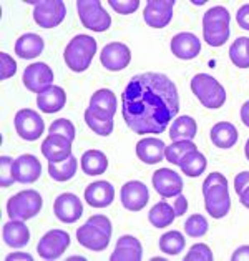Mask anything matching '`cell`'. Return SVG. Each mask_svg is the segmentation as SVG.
<instances>
[{
  "instance_id": "6da1fadb",
  "label": "cell",
  "mask_w": 249,
  "mask_h": 261,
  "mask_svg": "<svg viewBox=\"0 0 249 261\" xmlns=\"http://www.w3.org/2000/svg\"><path fill=\"white\" fill-rule=\"evenodd\" d=\"M180 112L176 85L163 73L135 75L121 93V113L125 123L138 135L166 132Z\"/></svg>"
},
{
  "instance_id": "7a4b0ae2",
  "label": "cell",
  "mask_w": 249,
  "mask_h": 261,
  "mask_svg": "<svg viewBox=\"0 0 249 261\" xmlns=\"http://www.w3.org/2000/svg\"><path fill=\"white\" fill-rule=\"evenodd\" d=\"M204 206L206 212L213 218L219 220L226 216L231 208V198H229L228 180L221 173H209V176L203 183Z\"/></svg>"
},
{
  "instance_id": "3957f363",
  "label": "cell",
  "mask_w": 249,
  "mask_h": 261,
  "mask_svg": "<svg viewBox=\"0 0 249 261\" xmlns=\"http://www.w3.org/2000/svg\"><path fill=\"white\" fill-rule=\"evenodd\" d=\"M112 231V221L105 215H95L76 230V240L87 250L103 251L110 245Z\"/></svg>"
},
{
  "instance_id": "277c9868",
  "label": "cell",
  "mask_w": 249,
  "mask_h": 261,
  "mask_svg": "<svg viewBox=\"0 0 249 261\" xmlns=\"http://www.w3.org/2000/svg\"><path fill=\"white\" fill-rule=\"evenodd\" d=\"M97 52V40L90 35H76L65 47L63 59L70 70L73 72H85Z\"/></svg>"
},
{
  "instance_id": "5b68a950",
  "label": "cell",
  "mask_w": 249,
  "mask_h": 261,
  "mask_svg": "<svg viewBox=\"0 0 249 261\" xmlns=\"http://www.w3.org/2000/svg\"><path fill=\"white\" fill-rule=\"evenodd\" d=\"M231 15L225 7L209 9L203 17V35L209 47H221L229 39Z\"/></svg>"
},
{
  "instance_id": "8992f818",
  "label": "cell",
  "mask_w": 249,
  "mask_h": 261,
  "mask_svg": "<svg viewBox=\"0 0 249 261\" xmlns=\"http://www.w3.org/2000/svg\"><path fill=\"white\" fill-rule=\"evenodd\" d=\"M191 90L206 108H221L226 101V90L218 80L208 73H196L191 79Z\"/></svg>"
},
{
  "instance_id": "52a82bcc",
  "label": "cell",
  "mask_w": 249,
  "mask_h": 261,
  "mask_svg": "<svg viewBox=\"0 0 249 261\" xmlns=\"http://www.w3.org/2000/svg\"><path fill=\"white\" fill-rule=\"evenodd\" d=\"M42 196L35 190H23L14 195L7 203V213L10 220H30L40 213L42 210Z\"/></svg>"
},
{
  "instance_id": "ba28073f",
  "label": "cell",
  "mask_w": 249,
  "mask_h": 261,
  "mask_svg": "<svg viewBox=\"0 0 249 261\" xmlns=\"http://www.w3.org/2000/svg\"><path fill=\"white\" fill-rule=\"evenodd\" d=\"M81 25L93 32H105L110 29L112 17L105 12L100 0H78L76 2Z\"/></svg>"
},
{
  "instance_id": "9c48e42d",
  "label": "cell",
  "mask_w": 249,
  "mask_h": 261,
  "mask_svg": "<svg viewBox=\"0 0 249 261\" xmlns=\"http://www.w3.org/2000/svg\"><path fill=\"white\" fill-rule=\"evenodd\" d=\"M34 5V20L42 29H53L63 22L67 14L65 4L62 0H38L30 2Z\"/></svg>"
},
{
  "instance_id": "30bf717a",
  "label": "cell",
  "mask_w": 249,
  "mask_h": 261,
  "mask_svg": "<svg viewBox=\"0 0 249 261\" xmlns=\"http://www.w3.org/2000/svg\"><path fill=\"white\" fill-rule=\"evenodd\" d=\"M14 125L18 137L27 140V142H35L37 138L42 137L43 130H45L43 118L35 110H32V108L18 110L14 118Z\"/></svg>"
},
{
  "instance_id": "8fae6325",
  "label": "cell",
  "mask_w": 249,
  "mask_h": 261,
  "mask_svg": "<svg viewBox=\"0 0 249 261\" xmlns=\"http://www.w3.org/2000/svg\"><path fill=\"white\" fill-rule=\"evenodd\" d=\"M70 246V234L63 230H50L38 241L37 251L43 259H57Z\"/></svg>"
},
{
  "instance_id": "7c38bea8",
  "label": "cell",
  "mask_w": 249,
  "mask_h": 261,
  "mask_svg": "<svg viewBox=\"0 0 249 261\" xmlns=\"http://www.w3.org/2000/svg\"><path fill=\"white\" fill-rule=\"evenodd\" d=\"M23 85L34 93H42L45 88L52 87L53 84V72L47 63L37 62L32 63L27 68L23 70Z\"/></svg>"
},
{
  "instance_id": "4fadbf2b",
  "label": "cell",
  "mask_w": 249,
  "mask_h": 261,
  "mask_svg": "<svg viewBox=\"0 0 249 261\" xmlns=\"http://www.w3.org/2000/svg\"><path fill=\"white\" fill-rule=\"evenodd\" d=\"M173 0H150L143 10L146 25L153 29H164L173 18Z\"/></svg>"
},
{
  "instance_id": "5bb4252c",
  "label": "cell",
  "mask_w": 249,
  "mask_h": 261,
  "mask_svg": "<svg viewBox=\"0 0 249 261\" xmlns=\"http://www.w3.org/2000/svg\"><path fill=\"white\" fill-rule=\"evenodd\" d=\"M153 187L158 192V195H161L163 198H173L183 193L184 183L181 180V176L176 171L170 168H159L153 173Z\"/></svg>"
},
{
  "instance_id": "9a60e30c",
  "label": "cell",
  "mask_w": 249,
  "mask_h": 261,
  "mask_svg": "<svg viewBox=\"0 0 249 261\" xmlns=\"http://www.w3.org/2000/svg\"><path fill=\"white\" fill-rule=\"evenodd\" d=\"M131 60V52L130 48L125 45V43L120 42H113L108 43L103 47L100 55V62L106 70H112V72H120V70H125L130 65Z\"/></svg>"
},
{
  "instance_id": "2e32d148",
  "label": "cell",
  "mask_w": 249,
  "mask_h": 261,
  "mask_svg": "<svg viewBox=\"0 0 249 261\" xmlns=\"http://www.w3.org/2000/svg\"><path fill=\"white\" fill-rule=\"evenodd\" d=\"M120 195H121L123 206L126 210H130V212H140V210H143L150 200V193H148L146 185L138 180L125 183L123 187H121Z\"/></svg>"
},
{
  "instance_id": "e0dca14e",
  "label": "cell",
  "mask_w": 249,
  "mask_h": 261,
  "mask_svg": "<svg viewBox=\"0 0 249 261\" xmlns=\"http://www.w3.org/2000/svg\"><path fill=\"white\" fill-rule=\"evenodd\" d=\"M53 212L60 221L67 223V225H72L76 220H80V216L83 213V205L76 195L62 193L53 203Z\"/></svg>"
},
{
  "instance_id": "ac0fdd59",
  "label": "cell",
  "mask_w": 249,
  "mask_h": 261,
  "mask_svg": "<svg viewBox=\"0 0 249 261\" xmlns=\"http://www.w3.org/2000/svg\"><path fill=\"white\" fill-rule=\"evenodd\" d=\"M42 153L48 162H63L72 156V140L63 135L50 133L42 143Z\"/></svg>"
},
{
  "instance_id": "d6986e66",
  "label": "cell",
  "mask_w": 249,
  "mask_h": 261,
  "mask_svg": "<svg viewBox=\"0 0 249 261\" xmlns=\"http://www.w3.org/2000/svg\"><path fill=\"white\" fill-rule=\"evenodd\" d=\"M171 52L181 60H191L200 55L201 42L191 32H181V34H176L171 40Z\"/></svg>"
},
{
  "instance_id": "ffe728a7",
  "label": "cell",
  "mask_w": 249,
  "mask_h": 261,
  "mask_svg": "<svg viewBox=\"0 0 249 261\" xmlns=\"http://www.w3.org/2000/svg\"><path fill=\"white\" fill-rule=\"evenodd\" d=\"M42 173V163L37 160L34 155H20L14 162V175L18 183H34L40 178Z\"/></svg>"
},
{
  "instance_id": "44dd1931",
  "label": "cell",
  "mask_w": 249,
  "mask_h": 261,
  "mask_svg": "<svg viewBox=\"0 0 249 261\" xmlns=\"http://www.w3.org/2000/svg\"><path fill=\"white\" fill-rule=\"evenodd\" d=\"M85 200L93 208H106L115 200V188L108 181H95L85 190Z\"/></svg>"
},
{
  "instance_id": "7402d4cb",
  "label": "cell",
  "mask_w": 249,
  "mask_h": 261,
  "mask_svg": "<svg viewBox=\"0 0 249 261\" xmlns=\"http://www.w3.org/2000/svg\"><path fill=\"white\" fill-rule=\"evenodd\" d=\"M143 258L142 243L131 234H125L117 241V248L112 253L113 261H140Z\"/></svg>"
},
{
  "instance_id": "603a6c76",
  "label": "cell",
  "mask_w": 249,
  "mask_h": 261,
  "mask_svg": "<svg viewBox=\"0 0 249 261\" xmlns=\"http://www.w3.org/2000/svg\"><path fill=\"white\" fill-rule=\"evenodd\" d=\"M113 117L112 113L90 105L85 110V122L90 128L101 137H108L113 132Z\"/></svg>"
},
{
  "instance_id": "cb8c5ba5",
  "label": "cell",
  "mask_w": 249,
  "mask_h": 261,
  "mask_svg": "<svg viewBox=\"0 0 249 261\" xmlns=\"http://www.w3.org/2000/svg\"><path fill=\"white\" fill-rule=\"evenodd\" d=\"M67 101V95L60 87H48L42 93L37 95V105L43 113H57L60 112Z\"/></svg>"
},
{
  "instance_id": "d4e9b609",
  "label": "cell",
  "mask_w": 249,
  "mask_h": 261,
  "mask_svg": "<svg viewBox=\"0 0 249 261\" xmlns=\"http://www.w3.org/2000/svg\"><path fill=\"white\" fill-rule=\"evenodd\" d=\"M2 238L10 248H23L30 241V231L23 221L10 220L7 225H4Z\"/></svg>"
},
{
  "instance_id": "484cf974",
  "label": "cell",
  "mask_w": 249,
  "mask_h": 261,
  "mask_svg": "<svg viewBox=\"0 0 249 261\" xmlns=\"http://www.w3.org/2000/svg\"><path fill=\"white\" fill-rule=\"evenodd\" d=\"M164 142L158 138H143L136 143V155L142 162L148 165L159 163L164 158Z\"/></svg>"
},
{
  "instance_id": "4316f807",
  "label": "cell",
  "mask_w": 249,
  "mask_h": 261,
  "mask_svg": "<svg viewBox=\"0 0 249 261\" xmlns=\"http://www.w3.org/2000/svg\"><path fill=\"white\" fill-rule=\"evenodd\" d=\"M43 39L37 34H23L22 37H18L15 42V54L20 59H35L43 52Z\"/></svg>"
},
{
  "instance_id": "83f0119b",
  "label": "cell",
  "mask_w": 249,
  "mask_h": 261,
  "mask_svg": "<svg viewBox=\"0 0 249 261\" xmlns=\"http://www.w3.org/2000/svg\"><path fill=\"white\" fill-rule=\"evenodd\" d=\"M211 142L218 148H231L238 142V130L229 122H219L211 128Z\"/></svg>"
},
{
  "instance_id": "f1b7e54d",
  "label": "cell",
  "mask_w": 249,
  "mask_h": 261,
  "mask_svg": "<svg viewBox=\"0 0 249 261\" xmlns=\"http://www.w3.org/2000/svg\"><path fill=\"white\" fill-rule=\"evenodd\" d=\"M198 125L196 120L189 115H183L175 118V122L170 126V138L173 142H180V140H193L196 137Z\"/></svg>"
},
{
  "instance_id": "f546056e",
  "label": "cell",
  "mask_w": 249,
  "mask_h": 261,
  "mask_svg": "<svg viewBox=\"0 0 249 261\" xmlns=\"http://www.w3.org/2000/svg\"><path fill=\"white\" fill-rule=\"evenodd\" d=\"M108 168V158L100 150H88L81 156V170L87 175H101Z\"/></svg>"
},
{
  "instance_id": "4dcf8cb0",
  "label": "cell",
  "mask_w": 249,
  "mask_h": 261,
  "mask_svg": "<svg viewBox=\"0 0 249 261\" xmlns=\"http://www.w3.org/2000/svg\"><path fill=\"white\" fill-rule=\"evenodd\" d=\"M175 218H176L175 208L166 201L156 203L148 213V220L155 228H166L175 221Z\"/></svg>"
},
{
  "instance_id": "1f68e13d",
  "label": "cell",
  "mask_w": 249,
  "mask_h": 261,
  "mask_svg": "<svg viewBox=\"0 0 249 261\" xmlns=\"http://www.w3.org/2000/svg\"><path fill=\"white\" fill-rule=\"evenodd\" d=\"M48 173L55 181H68L76 173V158L72 155L63 162H48Z\"/></svg>"
},
{
  "instance_id": "d6a6232c",
  "label": "cell",
  "mask_w": 249,
  "mask_h": 261,
  "mask_svg": "<svg viewBox=\"0 0 249 261\" xmlns=\"http://www.w3.org/2000/svg\"><path fill=\"white\" fill-rule=\"evenodd\" d=\"M206 156H204L201 151L193 150L183 158V162L180 163V168L183 170V173L186 176L196 178L200 176L204 170H206Z\"/></svg>"
},
{
  "instance_id": "836d02e7",
  "label": "cell",
  "mask_w": 249,
  "mask_h": 261,
  "mask_svg": "<svg viewBox=\"0 0 249 261\" xmlns=\"http://www.w3.org/2000/svg\"><path fill=\"white\" fill-rule=\"evenodd\" d=\"M198 150L196 145L191 140H180V142H173L164 148V160H168L170 163L178 165L183 162V158L186 156L189 151Z\"/></svg>"
},
{
  "instance_id": "e575fe53",
  "label": "cell",
  "mask_w": 249,
  "mask_h": 261,
  "mask_svg": "<svg viewBox=\"0 0 249 261\" xmlns=\"http://www.w3.org/2000/svg\"><path fill=\"white\" fill-rule=\"evenodd\" d=\"M229 59L239 68H249V39L239 37L229 48Z\"/></svg>"
},
{
  "instance_id": "d590c367",
  "label": "cell",
  "mask_w": 249,
  "mask_h": 261,
  "mask_svg": "<svg viewBox=\"0 0 249 261\" xmlns=\"http://www.w3.org/2000/svg\"><path fill=\"white\" fill-rule=\"evenodd\" d=\"M184 241L183 234L180 231H168L159 238V250L164 254H180L184 250Z\"/></svg>"
},
{
  "instance_id": "8d00e7d4",
  "label": "cell",
  "mask_w": 249,
  "mask_h": 261,
  "mask_svg": "<svg viewBox=\"0 0 249 261\" xmlns=\"http://www.w3.org/2000/svg\"><path fill=\"white\" fill-rule=\"evenodd\" d=\"M90 105L115 115V112H117V97H115V93L112 90H108V88H101V90H97L92 95Z\"/></svg>"
},
{
  "instance_id": "74e56055",
  "label": "cell",
  "mask_w": 249,
  "mask_h": 261,
  "mask_svg": "<svg viewBox=\"0 0 249 261\" xmlns=\"http://www.w3.org/2000/svg\"><path fill=\"white\" fill-rule=\"evenodd\" d=\"M184 231H186L188 237L193 238L204 237L208 233V220L203 215H191L184 223Z\"/></svg>"
},
{
  "instance_id": "f35d334b",
  "label": "cell",
  "mask_w": 249,
  "mask_h": 261,
  "mask_svg": "<svg viewBox=\"0 0 249 261\" xmlns=\"http://www.w3.org/2000/svg\"><path fill=\"white\" fill-rule=\"evenodd\" d=\"M14 162L15 160H12L10 156L0 158V170H2V173H0V185L4 188H9L17 181L14 175Z\"/></svg>"
},
{
  "instance_id": "ab89813d",
  "label": "cell",
  "mask_w": 249,
  "mask_h": 261,
  "mask_svg": "<svg viewBox=\"0 0 249 261\" xmlns=\"http://www.w3.org/2000/svg\"><path fill=\"white\" fill-rule=\"evenodd\" d=\"M186 261H213V251L209 250L208 245L196 243L189 248V251L184 256Z\"/></svg>"
},
{
  "instance_id": "60d3db41",
  "label": "cell",
  "mask_w": 249,
  "mask_h": 261,
  "mask_svg": "<svg viewBox=\"0 0 249 261\" xmlns=\"http://www.w3.org/2000/svg\"><path fill=\"white\" fill-rule=\"evenodd\" d=\"M50 133H57V135H63L67 137L68 140H75V126L70 120L65 118H60V120H55V122L50 125Z\"/></svg>"
},
{
  "instance_id": "b9f144b4",
  "label": "cell",
  "mask_w": 249,
  "mask_h": 261,
  "mask_svg": "<svg viewBox=\"0 0 249 261\" xmlns=\"http://www.w3.org/2000/svg\"><path fill=\"white\" fill-rule=\"evenodd\" d=\"M0 62H2V65H0V79L7 80L10 77H14L15 72H17V63H15V60L12 59L10 55L2 52V54H0Z\"/></svg>"
},
{
  "instance_id": "7bdbcfd3",
  "label": "cell",
  "mask_w": 249,
  "mask_h": 261,
  "mask_svg": "<svg viewBox=\"0 0 249 261\" xmlns=\"http://www.w3.org/2000/svg\"><path fill=\"white\" fill-rule=\"evenodd\" d=\"M110 7L121 15H130L138 10L140 2L138 0H110Z\"/></svg>"
},
{
  "instance_id": "ee69618b",
  "label": "cell",
  "mask_w": 249,
  "mask_h": 261,
  "mask_svg": "<svg viewBox=\"0 0 249 261\" xmlns=\"http://www.w3.org/2000/svg\"><path fill=\"white\" fill-rule=\"evenodd\" d=\"M247 187H249V171H241V173L236 175V178H234V190H236V193L241 195Z\"/></svg>"
},
{
  "instance_id": "f6af8a7d",
  "label": "cell",
  "mask_w": 249,
  "mask_h": 261,
  "mask_svg": "<svg viewBox=\"0 0 249 261\" xmlns=\"http://www.w3.org/2000/svg\"><path fill=\"white\" fill-rule=\"evenodd\" d=\"M236 20H238V25L241 29L249 30V4L242 5V7L238 10V14H236Z\"/></svg>"
},
{
  "instance_id": "bcb514c9",
  "label": "cell",
  "mask_w": 249,
  "mask_h": 261,
  "mask_svg": "<svg viewBox=\"0 0 249 261\" xmlns=\"http://www.w3.org/2000/svg\"><path fill=\"white\" fill-rule=\"evenodd\" d=\"M173 208H175V213H176V216H183L184 213L188 212V200L184 198V195H183V193L176 196V200H175V205H173Z\"/></svg>"
},
{
  "instance_id": "7dc6e473",
  "label": "cell",
  "mask_w": 249,
  "mask_h": 261,
  "mask_svg": "<svg viewBox=\"0 0 249 261\" xmlns=\"http://www.w3.org/2000/svg\"><path fill=\"white\" fill-rule=\"evenodd\" d=\"M231 259L233 261H249V245L239 246L238 250L233 253Z\"/></svg>"
},
{
  "instance_id": "c3c4849f",
  "label": "cell",
  "mask_w": 249,
  "mask_h": 261,
  "mask_svg": "<svg viewBox=\"0 0 249 261\" xmlns=\"http://www.w3.org/2000/svg\"><path fill=\"white\" fill-rule=\"evenodd\" d=\"M241 120L246 126H249V100L241 107Z\"/></svg>"
},
{
  "instance_id": "681fc988",
  "label": "cell",
  "mask_w": 249,
  "mask_h": 261,
  "mask_svg": "<svg viewBox=\"0 0 249 261\" xmlns=\"http://www.w3.org/2000/svg\"><path fill=\"white\" fill-rule=\"evenodd\" d=\"M10 259H27V261H32L34 258H32L30 254H27V253H12V254H9V256H7V261H10Z\"/></svg>"
},
{
  "instance_id": "f907efd6",
  "label": "cell",
  "mask_w": 249,
  "mask_h": 261,
  "mask_svg": "<svg viewBox=\"0 0 249 261\" xmlns=\"http://www.w3.org/2000/svg\"><path fill=\"white\" fill-rule=\"evenodd\" d=\"M239 200H241V203H242V205H244L246 208H249V187L239 195Z\"/></svg>"
},
{
  "instance_id": "816d5d0a",
  "label": "cell",
  "mask_w": 249,
  "mask_h": 261,
  "mask_svg": "<svg viewBox=\"0 0 249 261\" xmlns=\"http://www.w3.org/2000/svg\"><path fill=\"white\" fill-rule=\"evenodd\" d=\"M244 153H246L247 160H249V140H247V142H246V145H244Z\"/></svg>"
}]
</instances>
